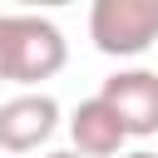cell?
Masks as SVG:
<instances>
[{"label":"cell","instance_id":"3957f363","mask_svg":"<svg viewBox=\"0 0 158 158\" xmlns=\"http://www.w3.org/2000/svg\"><path fill=\"white\" fill-rule=\"evenodd\" d=\"M99 99L118 114L128 138H153L158 133V74L153 69H118V74H109Z\"/></svg>","mask_w":158,"mask_h":158},{"label":"cell","instance_id":"277c9868","mask_svg":"<svg viewBox=\"0 0 158 158\" xmlns=\"http://www.w3.org/2000/svg\"><path fill=\"white\" fill-rule=\"evenodd\" d=\"M59 128V104L40 89H25L0 104V148L5 153H35Z\"/></svg>","mask_w":158,"mask_h":158},{"label":"cell","instance_id":"7a4b0ae2","mask_svg":"<svg viewBox=\"0 0 158 158\" xmlns=\"http://www.w3.org/2000/svg\"><path fill=\"white\" fill-rule=\"evenodd\" d=\"M89 40L99 54L133 59L158 40V0H94Z\"/></svg>","mask_w":158,"mask_h":158},{"label":"cell","instance_id":"6da1fadb","mask_svg":"<svg viewBox=\"0 0 158 158\" xmlns=\"http://www.w3.org/2000/svg\"><path fill=\"white\" fill-rule=\"evenodd\" d=\"M69 44L44 15H0V84H44L64 69Z\"/></svg>","mask_w":158,"mask_h":158},{"label":"cell","instance_id":"8992f818","mask_svg":"<svg viewBox=\"0 0 158 158\" xmlns=\"http://www.w3.org/2000/svg\"><path fill=\"white\" fill-rule=\"evenodd\" d=\"M123 158H158L153 148H133V153H123Z\"/></svg>","mask_w":158,"mask_h":158},{"label":"cell","instance_id":"52a82bcc","mask_svg":"<svg viewBox=\"0 0 158 158\" xmlns=\"http://www.w3.org/2000/svg\"><path fill=\"white\" fill-rule=\"evenodd\" d=\"M44 158H79L74 148H59V153H44Z\"/></svg>","mask_w":158,"mask_h":158},{"label":"cell","instance_id":"5b68a950","mask_svg":"<svg viewBox=\"0 0 158 158\" xmlns=\"http://www.w3.org/2000/svg\"><path fill=\"white\" fill-rule=\"evenodd\" d=\"M69 138H74V153H79V158H123V143H128L118 114H114L99 94L84 99V104L69 114Z\"/></svg>","mask_w":158,"mask_h":158}]
</instances>
